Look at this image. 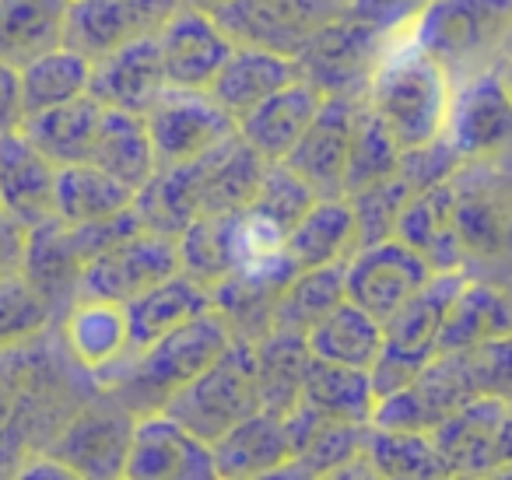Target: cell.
<instances>
[{
  "label": "cell",
  "mask_w": 512,
  "mask_h": 480,
  "mask_svg": "<svg viewBox=\"0 0 512 480\" xmlns=\"http://www.w3.org/2000/svg\"><path fill=\"white\" fill-rule=\"evenodd\" d=\"M295 78H299V67H295L292 57L260 50V46L235 43L232 53L225 57V64L214 74V81L207 85V95L239 123L249 109L260 106L278 88L292 85Z\"/></svg>",
  "instance_id": "25"
},
{
  "label": "cell",
  "mask_w": 512,
  "mask_h": 480,
  "mask_svg": "<svg viewBox=\"0 0 512 480\" xmlns=\"http://www.w3.org/2000/svg\"><path fill=\"white\" fill-rule=\"evenodd\" d=\"M498 333H512V295L495 284L474 281L467 274V281L460 284L453 305H449V316L442 323L439 351H467V347L481 344Z\"/></svg>",
  "instance_id": "32"
},
{
  "label": "cell",
  "mask_w": 512,
  "mask_h": 480,
  "mask_svg": "<svg viewBox=\"0 0 512 480\" xmlns=\"http://www.w3.org/2000/svg\"><path fill=\"white\" fill-rule=\"evenodd\" d=\"M57 326L50 302L32 288L25 274L0 281V351L25 347L32 340L46 337Z\"/></svg>",
  "instance_id": "43"
},
{
  "label": "cell",
  "mask_w": 512,
  "mask_h": 480,
  "mask_svg": "<svg viewBox=\"0 0 512 480\" xmlns=\"http://www.w3.org/2000/svg\"><path fill=\"white\" fill-rule=\"evenodd\" d=\"M449 95H453L449 74L421 46L400 36L379 57L365 102L386 123L397 148L414 151L442 137Z\"/></svg>",
  "instance_id": "2"
},
{
  "label": "cell",
  "mask_w": 512,
  "mask_h": 480,
  "mask_svg": "<svg viewBox=\"0 0 512 480\" xmlns=\"http://www.w3.org/2000/svg\"><path fill=\"white\" fill-rule=\"evenodd\" d=\"M477 396L512 403V333H498L463 351Z\"/></svg>",
  "instance_id": "46"
},
{
  "label": "cell",
  "mask_w": 512,
  "mask_h": 480,
  "mask_svg": "<svg viewBox=\"0 0 512 480\" xmlns=\"http://www.w3.org/2000/svg\"><path fill=\"white\" fill-rule=\"evenodd\" d=\"M299 400L323 417H337V421H351V424H369L379 396H376V386H372V372L351 368V365H337V361H323V358H313V354H309Z\"/></svg>",
  "instance_id": "33"
},
{
  "label": "cell",
  "mask_w": 512,
  "mask_h": 480,
  "mask_svg": "<svg viewBox=\"0 0 512 480\" xmlns=\"http://www.w3.org/2000/svg\"><path fill=\"white\" fill-rule=\"evenodd\" d=\"M207 309H211V295L176 270L172 277H165L155 288L141 291V295L123 305L130 326V354L155 344L158 337H165L169 330H176L186 319L200 316Z\"/></svg>",
  "instance_id": "30"
},
{
  "label": "cell",
  "mask_w": 512,
  "mask_h": 480,
  "mask_svg": "<svg viewBox=\"0 0 512 480\" xmlns=\"http://www.w3.org/2000/svg\"><path fill=\"white\" fill-rule=\"evenodd\" d=\"M435 270L397 235L358 246L344 263V298L386 323Z\"/></svg>",
  "instance_id": "13"
},
{
  "label": "cell",
  "mask_w": 512,
  "mask_h": 480,
  "mask_svg": "<svg viewBox=\"0 0 512 480\" xmlns=\"http://www.w3.org/2000/svg\"><path fill=\"white\" fill-rule=\"evenodd\" d=\"M456 183V232H460L463 260H495L505 253L509 242V221H505L502 200L491 193L488 183L470 179V169L460 165L453 176Z\"/></svg>",
  "instance_id": "36"
},
{
  "label": "cell",
  "mask_w": 512,
  "mask_h": 480,
  "mask_svg": "<svg viewBox=\"0 0 512 480\" xmlns=\"http://www.w3.org/2000/svg\"><path fill=\"white\" fill-rule=\"evenodd\" d=\"M425 4L428 0H348L344 15L369 25L376 36L393 43V39L407 36V29H411L414 18L425 11Z\"/></svg>",
  "instance_id": "47"
},
{
  "label": "cell",
  "mask_w": 512,
  "mask_h": 480,
  "mask_svg": "<svg viewBox=\"0 0 512 480\" xmlns=\"http://www.w3.org/2000/svg\"><path fill=\"white\" fill-rule=\"evenodd\" d=\"M344 8H348V0H344Z\"/></svg>",
  "instance_id": "54"
},
{
  "label": "cell",
  "mask_w": 512,
  "mask_h": 480,
  "mask_svg": "<svg viewBox=\"0 0 512 480\" xmlns=\"http://www.w3.org/2000/svg\"><path fill=\"white\" fill-rule=\"evenodd\" d=\"M505 466H512V403H505L502 421H498V438H495V470H491V477H495L498 470H505Z\"/></svg>",
  "instance_id": "51"
},
{
  "label": "cell",
  "mask_w": 512,
  "mask_h": 480,
  "mask_svg": "<svg viewBox=\"0 0 512 480\" xmlns=\"http://www.w3.org/2000/svg\"><path fill=\"white\" fill-rule=\"evenodd\" d=\"M337 302H344V263L330 267L295 270L281 288L271 312V330L306 333L316 319H323Z\"/></svg>",
  "instance_id": "40"
},
{
  "label": "cell",
  "mask_w": 512,
  "mask_h": 480,
  "mask_svg": "<svg viewBox=\"0 0 512 480\" xmlns=\"http://www.w3.org/2000/svg\"><path fill=\"white\" fill-rule=\"evenodd\" d=\"M81 270H85V260H81L78 246H74L71 225L46 218L29 228V249H25L22 274L50 302L53 316H60L78 298Z\"/></svg>",
  "instance_id": "27"
},
{
  "label": "cell",
  "mask_w": 512,
  "mask_h": 480,
  "mask_svg": "<svg viewBox=\"0 0 512 480\" xmlns=\"http://www.w3.org/2000/svg\"><path fill=\"white\" fill-rule=\"evenodd\" d=\"M502 410L495 396H474L428 431L446 477H491Z\"/></svg>",
  "instance_id": "19"
},
{
  "label": "cell",
  "mask_w": 512,
  "mask_h": 480,
  "mask_svg": "<svg viewBox=\"0 0 512 480\" xmlns=\"http://www.w3.org/2000/svg\"><path fill=\"white\" fill-rule=\"evenodd\" d=\"M498 57H512V22H509V29H505V39H502V50H498Z\"/></svg>",
  "instance_id": "53"
},
{
  "label": "cell",
  "mask_w": 512,
  "mask_h": 480,
  "mask_svg": "<svg viewBox=\"0 0 512 480\" xmlns=\"http://www.w3.org/2000/svg\"><path fill=\"white\" fill-rule=\"evenodd\" d=\"M232 344V330L214 309L186 319L183 326L158 337L155 344L134 351L113 379L106 382V393H113L123 407L134 414L162 410L190 379H197L225 347Z\"/></svg>",
  "instance_id": "3"
},
{
  "label": "cell",
  "mask_w": 512,
  "mask_h": 480,
  "mask_svg": "<svg viewBox=\"0 0 512 480\" xmlns=\"http://www.w3.org/2000/svg\"><path fill=\"white\" fill-rule=\"evenodd\" d=\"M46 337L0 351V477H11L18 459L43 449L67 421V414H53L60 389Z\"/></svg>",
  "instance_id": "4"
},
{
  "label": "cell",
  "mask_w": 512,
  "mask_h": 480,
  "mask_svg": "<svg viewBox=\"0 0 512 480\" xmlns=\"http://www.w3.org/2000/svg\"><path fill=\"white\" fill-rule=\"evenodd\" d=\"M453 176L414 193L404 204V211H400L397 228H393V235L400 242H407L432 270H467L463 267L467 260H463L460 232H456Z\"/></svg>",
  "instance_id": "21"
},
{
  "label": "cell",
  "mask_w": 512,
  "mask_h": 480,
  "mask_svg": "<svg viewBox=\"0 0 512 480\" xmlns=\"http://www.w3.org/2000/svg\"><path fill=\"white\" fill-rule=\"evenodd\" d=\"M183 4H190V8H197V11H207V15H218L228 0H183Z\"/></svg>",
  "instance_id": "52"
},
{
  "label": "cell",
  "mask_w": 512,
  "mask_h": 480,
  "mask_svg": "<svg viewBox=\"0 0 512 480\" xmlns=\"http://www.w3.org/2000/svg\"><path fill=\"white\" fill-rule=\"evenodd\" d=\"M256 358V386H260V407L274 414H288L302 396L306 379L309 347L306 333L292 330H267L260 340H253Z\"/></svg>",
  "instance_id": "35"
},
{
  "label": "cell",
  "mask_w": 512,
  "mask_h": 480,
  "mask_svg": "<svg viewBox=\"0 0 512 480\" xmlns=\"http://www.w3.org/2000/svg\"><path fill=\"white\" fill-rule=\"evenodd\" d=\"M134 417L113 393L95 386V400H81L43 449L64 459L74 477H123Z\"/></svg>",
  "instance_id": "9"
},
{
  "label": "cell",
  "mask_w": 512,
  "mask_h": 480,
  "mask_svg": "<svg viewBox=\"0 0 512 480\" xmlns=\"http://www.w3.org/2000/svg\"><path fill=\"white\" fill-rule=\"evenodd\" d=\"M18 81H22V109L29 113H43V109L64 106V102L88 95V81H92V60L81 57L71 46H53V50L32 57L29 64L18 67Z\"/></svg>",
  "instance_id": "39"
},
{
  "label": "cell",
  "mask_w": 512,
  "mask_h": 480,
  "mask_svg": "<svg viewBox=\"0 0 512 480\" xmlns=\"http://www.w3.org/2000/svg\"><path fill=\"white\" fill-rule=\"evenodd\" d=\"M134 200L137 190H130L127 183H120L92 162H74L57 169L53 218L64 225H92V221L116 218V214L130 211Z\"/></svg>",
  "instance_id": "29"
},
{
  "label": "cell",
  "mask_w": 512,
  "mask_h": 480,
  "mask_svg": "<svg viewBox=\"0 0 512 480\" xmlns=\"http://www.w3.org/2000/svg\"><path fill=\"white\" fill-rule=\"evenodd\" d=\"M88 162L99 165L109 176H116L120 183H127L130 190H141L158 172L144 116L123 113V109H106Z\"/></svg>",
  "instance_id": "34"
},
{
  "label": "cell",
  "mask_w": 512,
  "mask_h": 480,
  "mask_svg": "<svg viewBox=\"0 0 512 480\" xmlns=\"http://www.w3.org/2000/svg\"><path fill=\"white\" fill-rule=\"evenodd\" d=\"M390 39L376 36L369 25L355 22L341 11L330 18L295 57L299 78L309 81L323 99H351L365 102L372 74Z\"/></svg>",
  "instance_id": "7"
},
{
  "label": "cell",
  "mask_w": 512,
  "mask_h": 480,
  "mask_svg": "<svg viewBox=\"0 0 512 480\" xmlns=\"http://www.w3.org/2000/svg\"><path fill=\"white\" fill-rule=\"evenodd\" d=\"M102 113H106V106L95 95H78V99L64 102V106L29 113L18 123V130L53 165H74V162H88V155H92Z\"/></svg>",
  "instance_id": "28"
},
{
  "label": "cell",
  "mask_w": 512,
  "mask_h": 480,
  "mask_svg": "<svg viewBox=\"0 0 512 480\" xmlns=\"http://www.w3.org/2000/svg\"><path fill=\"white\" fill-rule=\"evenodd\" d=\"M22 120H25V109H22V81H18V67L0 60V134L18 130Z\"/></svg>",
  "instance_id": "49"
},
{
  "label": "cell",
  "mask_w": 512,
  "mask_h": 480,
  "mask_svg": "<svg viewBox=\"0 0 512 480\" xmlns=\"http://www.w3.org/2000/svg\"><path fill=\"white\" fill-rule=\"evenodd\" d=\"M509 22L512 0H428L407 39L456 81L495 64Z\"/></svg>",
  "instance_id": "5"
},
{
  "label": "cell",
  "mask_w": 512,
  "mask_h": 480,
  "mask_svg": "<svg viewBox=\"0 0 512 480\" xmlns=\"http://www.w3.org/2000/svg\"><path fill=\"white\" fill-rule=\"evenodd\" d=\"M358 249V221L348 197H316L309 211L288 228L285 253L295 270L348 263Z\"/></svg>",
  "instance_id": "26"
},
{
  "label": "cell",
  "mask_w": 512,
  "mask_h": 480,
  "mask_svg": "<svg viewBox=\"0 0 512 480\" xmlns=\"http://www.w3.org/2000/svg\"><path fill=\"white\" fill-rule=\"evenodd\" d=\"M158 169H172L200 158L235 134V120L207 92L190 88H165L155 106L144 113Z\"/></svg>",
  "instance_id": "12"
},
{
  "label": "cell",
  "mask_w": 512,
  "mask_h": 480,
  "mask_svg": "<svg viewBox=\"0 0 512 480\" xmlns=\"http://www.w3.org/2000/svg\"><path fill=\"white\" fill-rule=\"evenodd\" d=\"M11 477H25V480H74V470L64 463V459H57L50 449H32V452H25L22 459H18V466H15V473Z\"/></svg>",
  "instance_id": "50"
},
{
  "label": "cell",
  "mask_w": 512,
  "mask_h": 480,
  "mask_svg": "<svg viewBox=\"0 0 512 480\" xmlns=\"http://www.w3.org/2000/svg\"><path fill=\"white\" fill-rule=\"evenodd\" d=\"M176 270V235L151 232V228L141 225L109 249H102L95 260H88L78 281V298H106V302L127 305L130 298L155 288L158 281L172 277Z\"/></svg>",
  "instance_id": "11"
},
{
  "label": "cell",
  "mask_w": 512,
  "mask_h": 480,
  "mask_svg": "<svg viewBox=\"0 0 512 480\" xmlns=\"http://www.w3.org/2000/svg\"><path fill=\"white\" fill-rule=\"evenodd\" d=\"M155 39L162 53L165 85L190 88V92H207V85L235 46L225 29L214 22V15L190 8V4H179L176 15L165 22Z\"/></svg>",
  "instance_id": "17"
},
{
  "label": "cell",
  "mask_w": 512,
  "mask_h": 480,
  "mask_svg": "<svg viewBox=\"0 0 512 480\" xmlns=\"http://www.w3.org/2000/svg\"><path fill=\"white\" fill-rule=\"evenodd\" d=\"M162 410L207 445H214L249 414L264 410L260 407V386H256L253 340L232 337V344L197 379L186 382Z\"/></svg>",
  "instance_id": "6"
},
{
  "label": "cell",
  "mask_w": 512,
  "mask_h": 480,
  "mask_svg": "<svg viewBox=\"0 0 512 480\" xmlns=\"http://www.w3.org/2000/svg\"><path fill=\"white\" fill-rule=\"evenodd\" d=\"M362 452L369 456L376 477H446L428 431L365 424Z\"/></svg>",
  "instance_id": "42"
},
{
  "label": "cell",
  "mask_w": 512,
  "mask_h": 480,
  "mask_svg": "<svg viewBox=\"0 0 512 480\" xmlns=\"http://www.w3.org/2000/svg\"><path fill=\"white\" fill-rule=\"evenodd\" d=\"M57 169L22 130L0 134V211L29 228L53 218Z\"/></svg>",
  "instance_id": "23"
},
{
  "label": "cell",
  "mask_w": 512,
  "mask_h": 480,
  "mask_svg": "<svg viewBox=\"0 0 512 480\" xmlns=\"http://www.w3.org/2000/svg\"><path fill=\"white\" fill-rule=\"evenodd\" d=\"M306 347L313 358L372 372L379 351H383V323L344 298V302H337L327 316L316 319V323L309 326Z\"/></svg>",
  "instance_id": "31"
},
{
  "label": "cell",
  "mask_w": 512,
  "mask_h": 480,
  "mask_svg": "<svg viewBox=\"0 0 512 480\" xmlns=\"http://www.w3.org/2000/svg\"><path fill=\"white\" fill-rule=\"evenodd\" d=\"M267 162L235 130L200 158L158 169L137 190L134 211L144 228L179 235L200 214H239L249 207Z\"/></svg>",
  "instance_id": "1"
},
{
  "label": "cell",
  "mask_w": 512,
  "mask_h": 480,
  "mask_svg": "<svg viewBox=\"0 0 512 480\" xmlns=\"http://www.w3.org/2000/svg\"><path fill=\"white\" fill-rule=\"evenodd\" d=\"M67 0H0V60L29 64L64 43Z\"/></svg>",
  "instance_id": "37"
},
{
  "label": "cell",
  "mask_w": 512,
  "mask_h": 480,
  "mask_svg": "<svg viewBox=\"0 0 512 480\" xmlns=\"http://www.w3.org/2000/svg\"><path fill=\"white\" fill-rule=\"evenodd\" d=\"M25 249H29V225L11 218L8 211H0V281L22 274Z\"/></svg>",
  "instance_id": "48"
},
{
  "label": "cell",
  "mask_w": 512,
  "mask_h": 480,
  "mask_svg": "<svg viewBox=\"0 0 512 480\" xmlns=\"http://www.w3.org/2000/svg\"><path fill=\"white\" fill-rule=\"evenodd\" d=\"M165 88L169 85H165V67L155 36L137 39V43H127L106 57L92 60L88 95H95L106 109L144 116Z\"/></svg>",
  "instance_id": "20"
},
{
  "label": "cell",
  "mask_w": 512,
  "mask_h": 480,
  "mask_svg": "<svg viewBox=\"0 0 512 480\" xmlns=\"http://www.w3.org/2000/svg\"><path fill=\"white\" fill-rule=\"evenodd\" d=\"M411 197L414 190L400 179V172L383 179V183H372L358 193H348L358 221V246H372L379 239H390L393 228H397L400 211H404V204Z\"/></svg>",
  "instance_id": "44"
},
{
  "label": "cell",
  "mask_w": 512,
  "mask_h": 480,
  "mask_svg": "<svg viewBox=\"0 0 512 480\" xmlns=\"http://www.w3.org/2000/svg\"><path fill=\"white\" fill-rule=\"evenodd\" d=\"M355 109L358 102L351 99H323L320 113L313 116L299 144L281 158L316 197H344Z\"/></svg>",
  "instance_id": "18"
},
{
  "label": "cell",
  "mask_w": 512,
  "mask_h": 480,
  "mask_svg": "<svg viewBox=\"0 0 512 480\" xmlns=\"http://www.w3.org/2000/svg\"><path fill=\"white\" fill-rule=\"evenodd\" d=\"M344 11V0H228L214 15L225 36L239 46L299 57L302 46Z\"/></svg>",
  "instance_id": "10"
},
{
  "label": "cell",
  "mask_w": 512,
  "mask_h": 480,
  "mask_svg": "<svg viewBox=\"0 0 512 480\" xmlns=\"http://www.w3.org/2000/svg\"><path fill=\"white\" fill-rule=\"evenodd\" d=\"M57 340L92 386H106L113 372L130 358V326L120 302L74 298L57 316Z\"/></svg>",
  "instance_id": "15"
},
{
  "label": "cell",
  "mask_w": 512,
  "mask_h": 480,
  "mask_svg": "<svg viewBox=\"0 0 512 480\" xmlns=\"http://www.w3.org/2000/svg\"><path fill=\"white\" fill-rule=\"evenodd\" d=\"M183 0H67L64 46L99 60L165 29Z\"/></svg>",
  "instance_id": "14"
},
{
  "label": "cell",
  "mask_w": 512,
  "mask_h": 480,
  "mask_svg": "<svg viewBox=\"0 0 512 480\" xmlns=\"http://www.w3.org/2000/svg\"><path fill=\"white\" fill-rule=\"evenodd\" d=\"M320 106H323V95L309 81L295 78L292 85L278 88L260 106L249 109L235 123V130H239L242 141L264 158V162H281L299 144V137L306 134V127L320 113Z\"/></svg>",
  "instance_id": "24"
},
{
  "label": "cell",
  "mask_w": 512,
  "mask_h": 480,
  "mask_svg": "<svg viewBox=\"0 0 512 480\" xmlns=\"http://www.w3.org/2000/svg\"><path fill=\"white\" fill-rule=\"evenodd\" d=\"M400 155L386 123L369 109V102H358L355 123H351V151H348V176H344V197L358 193L372 183L397 176Z\"/></svg>",
  "instance_id": "41"
},
{
  "label": "cell",
  "mask_w": 512,
  "mask_h": 480,
  "mask_svg": "<svg viewBox=\"0 0 512 480\" xmlns=\"http://www.w3.org/2000/svg\"><path fill=\"white\" fill-rule=\"evenodd\" d=\"M123 477L130 480H214L211 445L186 431L165 410L134 417Z\"/></svg>",
  "instance_id": "16"
},
{
  "label": "cell",
  "mask_w": 512,
  "mask_h": 480,
  "mask_svg": "<svg viewBox=\"0 0 512 480\" xmlns=\"http://www.w3.org/2000/svg\"><path fill=\"white\" fill-rule=\"evenodd\" d=\"M442 137L463 165L495 162L512 151V95L495 64L453 81Z\"/></svg>",
  "instance_id": "8"
},
{
  "label": "cell",
  "mask_w": 512,
  "mask_h": 480,
  "mask_svg": "<svg viewBox=\"0 0 512 480\" xmlns=\"http://www.w3.org/2000/svg\"><path fill=\"white\" fill-rule=\"evenodd\" d=\"M235 218L239 214H200L176 235L179 274L211 295L235 267Z\"/></svg>",
  "instance_id": "38"
},
{
  "label": "cell",
  "mask_w": 512,
  "mask_h": 480,
  "mask_svg": "<svg viewBox=\"0 0 512 480\" xmlns=\"http://www.w3.org/2000/svg\"><path fill=\"white\" fill-rule=\"evenodd\" d=\"M313 200H316V193L309 190L285 162H267L264 176H260V186H256L253 200H249V211L278 221V225L288 232V228L309 211Z\"/></svg>",
  "instance_id": "45"
},
{
  "label": "cell",
  "mask_w": 512,
  "mask_h": 480,
  "mask_svg": "<svg viewBox=\"0 0 512 480\" xmlns=\"http://www.w3.org/2000/svg\"><path fill=\"white\" fill-rule=\"evenodd\" d=\"M214 477H278L285 466H292L295 445L288 435L285 414L274 410H256L246 421H239L232 431L211 445Z\"/></svg>",
  "instance_id": "22"
}]
</instances>
